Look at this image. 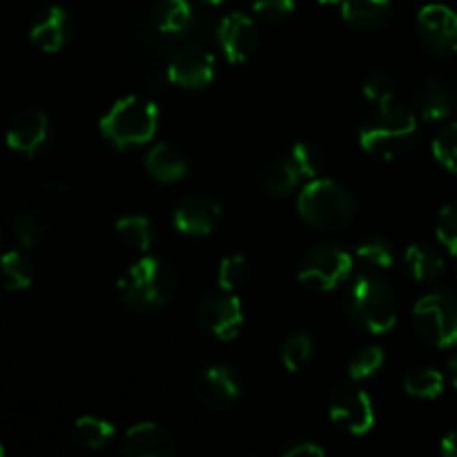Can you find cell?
<instances>
[{
	"mask_svg": "<svg viewBox=\"0 0 457 457\" xmlns=\"http://www.w3.org/2000/svg\"><path fill=\"white\" fill-rule=\"evenodd\" d=\"M418 119L395 101L378 105V110L361 123L360 145L379 159H395L404 154L415 141Z\"/></svg>",
	"mask_w": 457,
	"mask_h": 457,
	"instance_id": "obj_1",
	"label": "cell"
},
{
	"mask_svg": "<svg viewBox=\"0 0 457 457\" xmlns=\"http://www.w3.org/2000/svg\"><path fill=\"white\" fill-rule=\"evenodd\" d=\"M156 128H159V107L137 94L119 98L98 123L103 138L119 150L145 145L156 134Z\"/></svg>",
	"mask_w": 457,
	"mask_h": 457,
	"instance_id": "obj_2",
	"label": "cell"
},
{
	"mask_svg": "<svg viewBox=\"0 0 457 457\" xmlns=\"http://www.w3.org/2000/svg\"><path fill=\"white\" fill-rule=\"evenodd\" d=\"M177 290V275L156 257H143L128 268L119 279V295L132 311L147 312L165 306Z\"/></svg>",
	"mask_w": 457,
	"mask_h": 457,
	"instance_id": "obj_3",
	"label": "cell"
},
{
	"mask_svg": "<svg viewBox=\"0 0 457 457\" xmlns=\"http://www.w3.org/2000/svg\"><path fill=\"white\" fill-rule=\"evenodd\" d=\"M351 321L370 335H386L397 324V297L386 281L361 275L346 295Z\"/></svg>",
	"mask_w": 457,
	"mask_h": 457,
	"instance_id": "obj_4",
	"label": "cell"
},
{
	"mask_svg": "<svg viewBox=\"0 0 457 457\" xmlns=\"http://www.w3.org/2000/svg\"><path fill=\"white\" fill-rule=\"evenodd\" d=\"M297 210L317 230H339L355 219L357 205L344 186L333 179H311L297 196Z\"/></svg>",
	"mask_w": 457,
	"mask_h": 457,
	"instance_id": "obj_5",
	"label": "cell"
},
{
	"mask_svg": "<svg viewBox=\"0 0 457 457\" xmlns=\"http://www.w3.org/2000/svg\"><path fill=\"white\" fill-rule=\"evenodd\" d=\"M413 324L420 339L433 348H451L457 344V297L437 290L415 303Z\"/></svg>",
	"mask_w": 457,
	"mask_h": 457,
	"instance_id": "obj_6",
	"label": "cell"
},
{
	"mask_svg": "<svg viewBox=\"0 0 457 457\" xmlns=\"http://www.w3.org/2000/svg\"><path fill=\"white\" fill-rule=\"evenodd\" d=\"M353 263L355 259L346 250L335 245H317L308 250L299 262L297 279L317 293H330L351 277Z\"/></svg>",
	"mask_w": 457,
	"mask_h": 457,
	"instance_id": "obj_7",
	"label": "cell"
},
{
	"mask_svg": "<svg viewBox=\"0 0 457 457\" xmlns=\"http://www.w3.org/2000/svg\"><path fill=\"white\" fill-rule=\"evenodd\" d=\"M199 326L219 342H232L244 328V303L235 293H217L201 299L196 308Z\"/></svg>",
	"mask_w": 457,
	"mask_h": 457,
	"instance_id": "obj_8",
	"label": "cell"
},
{
	"mask_svg": "<svg viewBox=\"0 0 457 457\" xmlns=\"http://www.w3.org/2000/svg\"><path fill=\"white\" fill-rule=\"evenodd\" d=\"M328 415L351 436H366L375 427V409L370 395L360 386L335 388L328 402Z\"/></svg>",
	"mask_w": 457,
	"mask_h": 457,
	"instance_id": "obj_9",
	"label": "cell"
},
{
	"mask_svg": "<svg viewBox=\"0 0 457 457\" xmlns=\"http://www.w3.org/2000/svg\"><path fill=\"white\" fill-rule=\"evenodd\" d=\"M418 36L437 56L457 54V13L446 4H427L418 13Z\"/></svg>",
	"mask_w": 457,
	"mask_h": 457,
	"instance_id": "obj_10",
	"label": "cell"
},
{
	"mask_svg": "<svg viewBox=\"0 0 457 457\" xmlns=\"http://www.w3.org/2000/svg\"><path fill=\"white\" fill-rule=\"evenodd\" d=\"M214 74H217L214 56L204 47L179 49L168 62V80L183 89L208 87Z\"/></svg>",
	"mask_w": 457,
	"mask_h": 457,
	"instance_id": "obj_11",
	"label": "cell"
},
{
	"mask_svg": "<svg viewBox=\"0 0 457 457\" xmlns=\"http://www.w3.org/2000/svg\"><path fill=\"white\" fill-rule=\"evenodd\" d=\"M217 43L228 62H244L259 45L257 25L244 12H232L217 25Z\"/></svg>",
	"mask_w": 457,
	"mask_h": 457,
	"instance_id": "obj_12",
	"label": "cell"
},
{
	"mask_svg": "<svg viewBox=\"0 0 457 457\" xmlns=\"http://www.w3.org/2000/svg\"><path fill=\"white\" fill-rule=\"evenodd\" d=\"M195 393L210 409H230L241 397V384L230 366H205L195 379Z\"/></svg>",
	"mask_w": 457,
	"mask_h": 457,
	"instance_id": "obj_13",
	"label": "cell"
},
{
	"mask_svg": "<svg viewBox=\"0 0 457 457\" xmlns=\"http://www.w3.org/2000/svg\"><path fill=\"white\" fill-rule=\"evenodd\" d=\"M221 205L204 195H192L183 199L174 210V228L187 237H205L217 230L221 221Z\"/></svg>",
	"mask_w": 457,
	"mask_h": 457,
	"instance_id": "obj_14",
	"label": "cell"
},
{
	"mask_svg": "<svg viewBox=\"0 0 457 457\" xmlns=\"http://www.w3.org/2000/svg\"><path fill=\"white\" fill-rule=\"evenodd\" d=\"M7 145L25 156H36L49 138V119L40 110H22L12 119L7 128Z\"/></svg>",
	"mask_w": 457,
	"mask_h": 457,
	"instance_id": "obj_15",
	"label": "cell"
},
{
	"mask_svg": "<svg viewBox=\"0 0 457 457\" xmlns=\"http://www.w3.org/2000/svg\"><path fill=\"white\" fill-rule=\"evenodd\" d=\"M120 453L128 457H172L177 453V440L161 424L138 422L125 433Z\"/></svg>",
	"mask_w": 457,
	"mask_h": 457,
	"instance_id": "obj_16",
	"label": "cell"
},
{
	"mask_svg": "<svg viewBox=\"0 0 457 457\" xmlns=\"http://www.w3.org/2000/svg\"><path fill=\"white\" fill-rule=\"evenodd\" d=\"M70 13L58 7V4H54V7L43 9L34 18L29 27V40L40 52L54 54L70 40Z\"/></svg>",
	"mask_w": 457,
	"mask_h": 457,
	"instance_id": "obj_17",
	"label": "cell"
},
{
	"mask_svg": "<svg viewBox=\"0 0 457 457\" xmlns=\"http://www.w3.org/2000/svg\"><path fill=\"white\" fill-rule=\"evenodd\" d=\"M302 174L295 168L290 156H266L254 168V181L270 196H288L302 181Z\"/></svg>",
	"mask_w": 457,
	"mask_h": 457,
	"instance_id": "obj_18",
	"label": "cell"
},
{
	"mask_svg": "<svg viewBox=\"0 0 457 457\" xmlns=\"http://www.w3.org/2000/svg\"><path fill=\"white\" fill-rule=\"evenodd\" d=\"M145 168L156 181L161 183H177L187 174L190 165H187L186 154L172 143H159L152 147L145 156Z\"/></svg>",
	"mask_w": 457,
	"mask_h": 457,
	"instance_id": "obj_19",
	"label": "cell"
},
{
	"mask_svg": "<svg viewBox=\"0 0 457 457\" xmlns=\"http://www.w3.org/2000/svg\"><path fill=\"white\" fill-rule=\"evenodd\" d=\"M391 0H344L342 18L357 29H379L391 18Z\"/></svg>",
	"mask_w": 457,
	"mask_h": 457,
	"instance_id": "obj_20",
	"label": "cell"
},
{
	"mask_svg": "<svg viewBox=\"0 0 457 457\" xmlns=\"http://www.w3.org/2000/svg\"><path fill=\"white\" fill-rule=\"evenodd\" d=\"M195 21L190 0H156L154 25L161 34L179 36Z\"/></svg>",
	"mask_w": 457,
	"mask_h": 457,
	"instance_id": "obj_21",
	"label": "cell"
},
{
	"mask_svg": "<svg viewBox=\"0 0 457 457\" xmlns=\"http://www.w3.org/2000/svg\"><path fill=\"white\" fill-rule=\"evenodd\" d=\"M404 266L415 281H436L445 272V257L431 245L413 244L406 248Z\"/></svg>",
	"mask_w": 457,
	"mask_h": 457,
	"instance_id": "obj_22",
	"label": "cell"
},
{
	"mask_svg": "<svg viewBox=\"0 0 457 457\" xmlns=\"http://www.w3.org/2000/svg\"><path fill=\"white\" fill-rule=\"evenodd\" d=\"M71 436H74L76 445H80L83 449L101 451L114 440L116 427L110 420L96 418V415H83V418H79L74 422Z\"/></svg>",
	"mask_w": 457,
	"mask_h": 457,
	"instance_id": "obj_23",
	"label": "cell"
},
{
	"mask_svg": "<svg viewBox=\"0 0 457 457\" xmlns=\"http://www.w3.org/2000/svg\"><path fill=\"white\" fill-rule=\"evenodd\" d=\"M114 230L128 248L138 250V253H147L154 244V228H152L150 219L143 214H125L116 221Z\"/></svg>",
	"mask_w": 457,
	"mask_h": 457,
	"instance_id": "obj_24",
	"label": "cell"
},
{
	"mask_svg": "<svg viewBox=\"0 0 457 457\" xmlns=\"http://www.w3.org/2000/svg\"><path fill=\"white\" fill-rule=\"evenodd\" d=\"M418 107L424 120H442L453 112V96L440 80H431L420 89Z\"/></svg>",
	"mask_w": 457,
	"mask_h": 457,
	"instance_id": "obj_25",
	"label": "cell"
},
{
	"mask_svg": "<svg viewBox=\"0 0 457 457\" xmlns=\"http://www.w3.org/2000/svg\"><path fill=\"white\" fill-rule=\"evenodd\" d=\"M0 275H3V286L12 293L27 290L34 281V270L31 263L21 250H7L0 259Z\"/></svg>",
	"mask_w": 457,
	"mask_h": 457,
	"instance_id": "obj_26",
	"label": "cell"
},
{
	"mask_svg": "<svg viewBox=\"0 0 457 457\" xmlns=\"http://www.w3.org/2000/svg\"><path fill=\"white\" fill-rule=\"evenodd\" d=\"M404 391L418 400H436L445 393V375L436 369H420L406 375Z\"/></svg>",
	"mask_w": 457,
	"mask_h": 457,
	"instance_id": "obj_27",
	"label": "cell"
},
{
	"mask_svg": "<svg viewBox=\"0 0 457 457\" xmlns=\"http://www.w3.org/2000/svg\"><path fill=\"white\" fill-rule=\"evenodd\" d=\"M312 351H315V344L308 333H295L281 346V364L288 373H299L308 366L311 361Z\"/></svg>",
	"mask_w": 457,
	"mask_h": 457,
	"instance_id": "obj_28",
	"label": "cell"
},
{
	"mask_svg": "<svg viewBox=\"0 0 457 457\" xmlns=\"http://www.w3.org/2000/svg\"><path fill=\"white\" fill-rule=\"evenodd\" d=\"M219 288L223 293H235L239 290L245 281L250 279V263L244 254H228L221 263H219L217 270Z\"/></svg>",
	"mask_w": 457,
	"mask_h": 457,
	"instance_id": "obj_29",
	"label": "cell"
},
{
	"mask_svg": "<svg viewBox=\"0 0 457 457\" xmlns=\"http://www.w3.org/2000/svg\"><path fill=\"white\" fill-rule=\"evenodd\" d=\"M355 259L370 270H388L395 262V253L384 239H369L357 248Z\"/></svg>",
	"mask_w": 457,
	"mask_h": 457,
	"instance_id": "obj_30",
	"label": "cell"
},
{
	"mask_svg": "<svg viewBox=\"0 0 457 457\" xmlns=\"http://www.w3.org/2000/svg\"><path fill=\"white\" fill-rule=\"evenodd\" d=\"M288 156L303 179H317L321 174V170H324V156H321V152L312 143H293Z\"/></svg>",
	"mask_w": 457,
	"mask_h": 457,
	"instance_id": "obj_31",
	"label": "cell"
},
{
	"mask_svg": "<svg viewBox=\"0 0 457 457\" xmlns=\"http://www.w3.org/2000/svg\"><path fill=\"white\" fill-rule=\"evenodd\" d=\"M384 361H386V355H384L382 348L379 346L364 348V351L357 353V355L353 357L351 364H348V378H351L353 382H364V379L373 378L375 373L382 370Z\"/></svg>",
	"mask_w": 457,
	"mask_h": 457,
	"instance_id": "obj_32",
	"label": "cell"
},
{
	"mask_svg": "<svg viewBox=\"0 0 457 457\" xmlns=\"http://www.w3.org/2000/svg\"><path fill=\"white\" fill-rule=\"evenodd\" d=\"M433 156L442 168L457 174V120L437 132L436 141H433Z\"/></svg>",
	"mask_w": 457,
	"mask_h": 457,
	"instance_id": "obj_33",
	"label": "cell"
},
{
	"mask_svg": "<svg viewBox=\"0 0 457 457\" xmlns=\"http://www.w3.org/2000/svg\"><path fill=\"white\" fill-rule=\"evenodd\" d=\"M13 235L21 241L22 248H34V245L40 244L45 235L43 219L36 212H31V210H22L16 217V221H13Z\"/></svg>",
	"mask_w": 457,
	"mask_h": 457,
	"instance_id": "obj_34",
	"label": "cell"
},
{
	"mask_svg": "<svg viewBox=\"0 0 457 457\" xmlns=\"http://www.w3.org/2000/svg\"><path fill=\"white\" fill-rule=\"evenodd\" d=\"M436 237L453 257H457V204H449L440 210L436 223Z\"/></svg>",
	"mask_w": 457,
	"mask_h": 457,
	"instance_id": "obj_35",
	"label": "cell"
},
{
	"mask_svg": "<svg viewBox=\"0 0 457 457\" xmlns=\"http://www.w3.org/2000/svg\"><path fill=\"white\" fill-rule=\"evenodd\" d=\"M361 94L369 98L375 105H386V103L395 101V87H393V80L388 79L384 71H375L361 85Z\"/></svg>",
	"mask_w": 457,
	"mask_h": 457,
	"instance_id": "obj_36",
	"label": "cell"
},
{
	"mask_svg": "<svg viewBox=\"0 0 457 457\" xmlns=\"http://www.w3.org/2000/svg\"><path fill=\"white\" fill-rule=\"evenodd\" d=\"M295 0H253V12L266 22H281L295 13Z\"/></svg>",
	"mask_w": 457,
	"mask_h": 457,
	"instance_id": "obj_37",
	"label": "cell"
},
{
	"mask_svg": "<svg viewBox=\"0 0 457 457\" xmlns=\"http://www.w3.org/2000/svg\"><path fill=\"white\" fill-rule=\"evenodd\" d=\"M324 446H320L312 440H295L293 445H288L281 451L284 457H324Z\"/></svg>",
	"mask_w": 457,
	"mask_h": 457,
	"instance_id": "obj_38",
	"label": "cell"
},
{
	"mask_svg": "<svg viewBox=\"0 0 457 457\" xmlns=\"http://www.w3.org/2000/svg\"><path fill=\"white\" fill-rule=\"evenodd\" d=\"M440 451L442 455L446 457H457V428H453V431H449L445 437H442Z\"/></svg>",
	"mask_w": 457,
	"mask_h": 457,
	"instance_id": "obj_39",
	"label": "cell"
},
{
	"mask_svg": "<svg viewBox=\"0 0 457 457\" xmlns=\"http://www.w3.org/2000/svg\"><path fill=\"white\" fill-rule=\"evenodd\" d=\"M43 187L45 190H52V192H65V190H70V181L62 177H49L43 181Z\"/></svg>",
	"mask_w": 457,
	"mask_h": 457,
	"instance_id": "obj_40",
	"label": "cell"
},
{
	"mask_svg": "<svg viewBox=\"0 0 457 457\" xmlns=\"http://www.w3.org/2000/svg\"><path fill=\"white\" fill-rule=\"evenodd\" d=\"M449 379H451V384L457 388V353L451 357V361H449Z\"/></svg>",
	"mask_w": 457,
	"mask_h": 457,
	"instance_id": "obj_41",
	"label": "cell"
},
{
	"mask_svg": "<svg viewBox=\"0 0 457 457\" xmlns=\"http://www.w3.org/2000/svg\"><path fill=\"white\" fill-rule=\"evenodd\" d=\"M201 3H205V4H212V7H217V4H221L223 0H201Z\"/></svg>",
	"mask_w": 457,
	"mask_h": 457,
	"instance_id": "obj_42",
	"label": "cell"
},
{
	"mask_svg": "<svg viewBox=\"0 0 457 457\" xmlns=\"http://www.w3.org/2000/svg\"><path fill=\"white\" fill-rule=\"evenodd\" d=\"M321 4H337V3H344V0H320Z\"/></svg>",
	"mask_w": 457,
	"mask_h": 457,
	"instance_id": "obj_43",
	"label": "cell"
}]
</instances>
